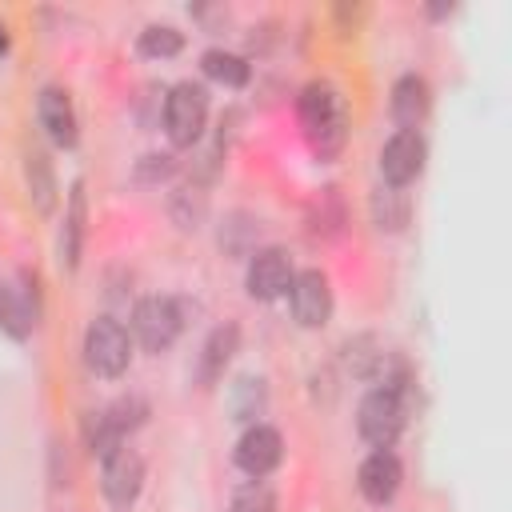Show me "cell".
I'll list each match as a JSON object with an SVG mask.
<instances>
[{"mask_svg": "<svg viewBox=\"0 0 512 512\" xmlns=\"http://www.w3.org/2000/svg\"><path fill=\"white\" fill-rule=\"evenodd\" d=\"M344 364H348L352 376L376 380V376L384 372V348H380V340H376V336H352V340L344 344Z\"/></svg>", "mask_w": 512, "mask_h": 512, "instance_id": "d6986e66", "label": "cell"}, {"mask_svg": "<svg viewBox=\"0 0 512 512\" xmlns=\"http://www.w3.org/2000/svg\"><path fill=\"white\" fill-rule=\"evenodd\" d=\"M260 408H264V380L240 376L236 388H232V412H236V420H252Z\"/></svg>", "mask_w": 512, "mask_h": 512, "instance_id": "7402d4cb", "label": "cell"}, {"mask_svg": "<svg viewBox=\"0 0 512 512\" xmlns=\"http://www.w3.org/2000/svg\"><path fill=\"white\" fill-rule=\"evenodd\" d=\"M292 316L300 328H324L328 316H332V288H328V276L320 268H308V272H296L292 276Z\"/></svg>", "mask_w": 512, "mask_h": 512, "instance_id": "8992f818", "label": "cell"}, {"mask_svg": "<svg viewBox=\"0 0 512 512\" xmlns=\"http://www.w3.org/2000/svg\"><path fill=\"white\" fill-rule=\"evenodd\" d=\"M136 48H140L144 56H152V60H168V56H176V52L184 48V36H180L172 24H148V28L140 32Z\"/></svg>", "mask_w": 512, "mask_h": 512, "instance_id": "ffe728a7", "label": "cell"}, {"mask_svg": "<svg viewBox=\"0 0 512 512\" xmlns=\"http://www.w3.org/2000/svg\"><path fill=\"white\" fill-rule=\"evenodd\" d=\"M372 216H376V228H400L408 220V200L400 188H380L372 196Z\"/></svg>", "mask_w": 512, "mask_h": 512, "instance_id": "44dd1931", "label": "cell"}, {"mask_svg": "<svg viewBox=\"0 0 512 512\" xmlns=\"http://www.w3.org/2000/svg\"><path fill=\"white\" fill-rule=\"evenodd\" d=\"M80 248H84V184L76 180L68 192V212H64V232H60V264L68 272H76L80 264Z\"/></svg>", "mask_w": 512, "mask_h": 512, "instance_id": "2e32d148", "label": "cell"}, {"mask_svg": "<svg viewBox=\"0 0 512 512\" xmlns=\"http://www.w3.org/2000/svg\"><path fill=\"white\" fill-rule=\"evenodd\" d=\"M236 344H240V328H236V324H216V328L208 332V340H204V348H200V360H196V380H200L204 388H212V384L224 376L228 360L236 356Z\"/></svg>", "mask_w": 512, "mask_h": 512, "instance_id": "4fadbf2b", "label": "cell"}, {"mask_svg": "<svg viewBox=\"0 0 512 512\" xmlns=\"http://www.w3.org/2000/svg\"><path fill=\"white\" fill-rule=\"evenodd\" d=\"M284 456V440L272 424H252L240 440H236V468L248 472L252 480H264Z\"/></svg>", "mask_w": 512, "mask_h": 512, "instance_id": "30bf717a", "label": "cell"}, {"mask_svg": "<svg viewBox=\"0 0 512 512\" xmlns=\"http://www.w3.org/2000/svg\"><path fill=\"white\" fill-rule=\"evenodd\" d=\"M172 172V156H144V164L136 168L140 180H164Z\"/></svg>", "mask_w": 512, "mask_h": 512, "instance_id": "cb8c5ba5", "label": "cell"}, {"mask_svg": "<svg viewBox=\"0 0 512 512\" xmlns=\"http://www.w3.org/2000/svg\"><path fill=\"white\" fill-rule=\"evenodd\" d=\"M24 180H28V200L40 216H48L56 208V176H52V160L40 148H28L24 156Z\"/></svg>", "mask_w": 512, "mask_h": 512, "instance_id": "9a60e30c", "label": "cell"}, {"mask_svg": "<svg viewBox=\"0 0 512 512\" xmlns=\"http://www.w3.org/2000/svg\"><path fill=\"white\" fill-rule=\"evenodd\" d=\"M100 488L116 508H128L140 488H144V460L136 448H116L112 456H104V472H100Z\"/></svg>", "mask_w": 512, "mask_h": 512, "instance_id": "ba28073f", "label": "cell"}, {"mask_svg": "<svg viewBox=\"0 0 512 512\" xmlns=\"http://www.w3.org/2000/svg\"><path fill=\"white\" fill-rule=\"evenodd\" d=\"M232 512H276V492H272V484L252 480V484L236 488V496H232Z\"/></svg>", "mask_w": 512, "mask_h": 512, "instance_id": "603a6c76", "label": "cell"}, {"mask_svg": "<svg viewBox=\"0 0 512 512\" xmlns=\"http://www.w3.org/2000/svg\"><path fill=\"white\" fill-rule=\"evenodd\" d=\"M200 68H204L208 80H216V84H224V88H244L248 76H252L248 60L236 56V52H224V48H208V52L200 56Z\"/></svg>", "mask_w": 512, "mask_h": 512, "instance_id": "ac0fdd59", "label": "cell"}, {"mask_svg": "<svg viewBox=\"0 0 512 512\" xmlns=\"http://www.w3.org/2000/svg\"><path fill=\"white\" fill-rule=\"evenodd\" d=\"M36 116H40V128L44 136L56 144V148H72L76 144V112H72V100L64 88L48 84L36 100Z\"/></svg>", "mask_w": 512, "mask_h": 512, "instance_id": "7c38bea8", "label": "cell"}, {"mask_svg": "<svg viewBox=\"0 0 512 512\" xmlns=\"http://www.w3.org/2000/svg\"><path fill=\"white\" fill-rule=\"evenodd\" d=\"M404 412H408V400L380 384V388H372V392L360 400V408H356V428H360V436H364L372 448H392L396 436L404 432Z\"/></svg>", "mask_w": 512, "mask_h": 512, "instance_id": "3957f363", "label": "cell"}, {"mask_svg": "<svg viewBox=\"0 0 512 512\" xmlns=\"http://www.w3.org/2000/svg\"><path fill=\"white\" fill-rule=\"evenodd\" d=\"M424 156H428V148H424L420 132H396L380 148V176L388 180V188H404L424 172Z\"/></svg>", "mask_w": 512, "mask_h": 512, "instance_id": "52a82bcc", "label": "cell"}, {"mask_svg": "<svg viewBox=\"0 0 512 512\" xmlns=\"http://www.w3.org/2000/svg\"><path fill=\"white\" fill-rule=\"evenodd\" d=\"M180 308H176V300H168V296H144V300H136V308H132V336L148 348V352H164L172 340H176V332H180Z\"/></svg>", "mask_w": 512, "mask_h": 512, "instance_id": "5b68a950", "label": "cell"}, {"mask_svg": "<svg viewBox=\"0 0 512 512\" xmlns=\"http://www.w3.org/2000/svg\"><path fill=\"white\" fill-rule=\"evenodd\" d=\"M292 260H288V252H280V248H260L252 260H248V276H244V284H248V296L252 300H280L288 288H292Z\"/></svg>", "mask_w": 512, "mask_h": 512, "instance_id": "9c48e42d", "label": "cell"}, {"mask_svg": "<svg viewBox=\"0 0 512 512\" xmlns=\"http://www.w3.org/2000/svg\"><path fill=\"white\" fill-rule=\"evenodd\" d=\"M400 480H404V468L388 448H376L356 468V488H360V496L368 504H388L400 492Z\"/></svg>", "mask_w": 512, "mask_h": 512, "instance_id": "8fae6325", "label": "cell"}, {"mask_svg": "<svg viewBox=\"0 0 512 512\" xmlns=\"http://www.w3.org/2000/svg\"><path fill=\"white\" fill-rule=\"evenodd\" d=\"M296 112H300L304 136L312 140V148L320 156L340 152V144L348 136V112H344V100H340V92L332 84H324V80L304 84V92L296 100Z\"/></svg>", "mask_w": 512, "mask_h": 512, "instance_id": "6da1fadb", "label": "cell"}, {"mask_svg": "<svg viewBox=\"0 0 512 512\" xmlns=\"http://www.w3.org/2000/svg\"><path fill=\"white\" fill-rule=\"evenodd\" d=\"M36 324V304L28 300L24 288H12V284H0V328L16 340H24Z\"/></svg>", "mask_w": 512, "mask_h": 512, "instance_id": "e0dca14e", "label": "cell"}, {"mask_svg": "<svg viewBox=\"0 0 512 512\" xmlns=\"http://www.w3.org/2000/svg\"><path fill=\"white\" fill-rule=\"evenodd\" d=\"M4 52H8V28L0 24V56H4Z\"/></svg>", "mask_w": 512, "mask_h": 512, "instance_id": "d4e9b609", "label": "cell"}, {"mask_svg": "<svg viewBox=\"0 0 512 512\" xmlns=\"http://www.w3.org/2000/svg\"><path fill=\"white\" fill-rule=\"evenodd\" d=\"M204 120H208V92L192 80L176 84L168 96H164V128H168V140L188 148L204 136Z\"/></svg>", "mask_w": 512, "mask_h": 512, "instance_id": "277c9868", "label": "cell"}, {"mask_svg": "<svg viewBox=\"0 0 512 512\" xmlns=\"http://www.w3.org/2000/svg\"><path fill=\"white\" fill-rule=\"evenodd\" d=\"M392 116L400 124V132H416V124L428 116V84L424 76L408 72L392 84Z\"/></svg>", "mask_w": 512, "mask_h": 512, "instance_id": "5bb4252c", "label": "cell"}, {"mask_svg": "<svg viewBox=\"0 0 512 512\" xmlns=\"http://www.w3.org/2000/svg\"><path fill=\"white\" fill-rule=\"evenodd\" d=\"M84 360L96 376H124L128 364H132V340H128V328L112 316H96L84 332Z\"/></svg>", "mask_w": 512, "mask_h": 512, "instance_id": "7a4b0ae2", "label": "cell"}]
</instances>
